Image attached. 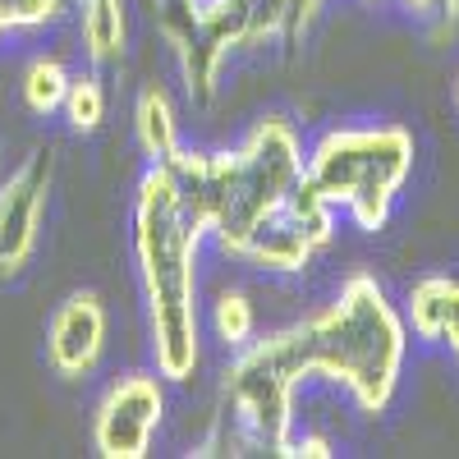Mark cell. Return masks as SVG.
<instances>
[{
	"label": "cell",
	"instance_id": "cell-1",
	"mask_svg": "<svg viewBox=\"0 0 459 459\" xmlns=\"http://www.w3.org/2000/svg\"><path fill=\"white\" fill-rule=\"evenodd\" d=\"M409 359V326L372 272L344 276L326 308L294 326L253 335L221 372V409L212 432L194 455H248L266 450L294 459V395L308 381H335L359 404L381 418L400 391Z\"/></svg>",
	"mask_w": 459,
	"mask_h": 459
},
{
	"label": "cell",
	"instance_id": "cell-2",
	"mask_svg": "<svg viewBox=\"0 0 459 459\" xmlns=\"http://www.w3.org/2000/svg\"><path fill=\"white\" fill-rule=\"evenodd\" d=\"M207 230L184 203L166 161H152L134 188V262L147 308L152 363L161 381H188L203 363V294L198 253Z\"/></svg>",
	"mask_w": 459,
	"mask_h": 459
},
{
	"label": "cell",
	"instance_id": "cell-3",
	"mask_svg": "<svg viewBox=\"0 0 459 459\" xmlns=\"http://www.w3.org/2000/svg\"><path fill=\"white\" fill-rule=\"evenodd\" d=\"M184 188V203L203 221L207 239L225 257H244L253 235L276 221L308 184V152L281 115L257 120L230 152H179L166 161Z\"/></svg>",
	"mask_w": 459,
	"mask_h": 459
},
{
	"label": "cell",
	"instance_id": "cell-4",
	"mask_svg": "<svg viewBox=\"0 0 459 459\" xmlns=\"http://www.w3.org/2000/svg\"><path fill=\"white\" fill-rule=\"evenodd\" d=\"M413 175V134L404 125H340L308 147L313 194L363 235H381Z\"/></svg>",
	"mask_w": 459,
	"mask_h": 459
},
{
	"label": "cell",
	"instance_id": "cell-5",
	"mask_svg": "<svg viewBox=\"0 0 459 459\" xmlns=\"http://www.w3.org/2000/svg\"><path fill=\"white\" fill-rule=\"evenodd\" d=\"M157 28L194 101H212L225 60L253 47L244 0H157Z\"/></svg>",
	"mask_w": 459,
	"mask_h": 459
},
{
	"label": "cell",
	"instance_id": "cell-6",
	"mask_svg": "<svg viewBox=\"0 0 459 459\" xmlns=\"http://www.w3.org/2000/svg\"><path fill=\"white\" fill-rule=\"evenodd\" d=\"M166 418L161 372H129L97 400L92 446L101 459H143Z\"/></svg>",
	"mask_w": 459,
	"mask_h": 459
},
{
	"label": "cell",
	"instance_id": "cell-7",
	"mask_svg": "<svg viewBox=\"0 0 459 459\" xmlns=\"http://www.w3.org/2000/svg\"><path fill=\"white\" fill-rule=\"evenodd\" d=\"M331 235H335V212L313 194V184H303V194L253 235L239 262L266 276H299L331 244Z\"/></svg>",
	"mask_w": 459,
	"mask_h": 459
},
{
	"label": "cell",
	"instance_id": "cell-8",
	"mask_svg": "<svg viewBox=\"0 0 459 459\" xmlns=\"http://www.w3.org/2000/svg\"><path fill=\"white\" fill-rule=\"evenodd\" d=\"M51 179H56L51 152H28L14 166V175L0 184V281H14L32 262L37 239H42Z\"/></svg>",
	"mask_w": 459,
	"mask_h": 459
},
{
	"label": "cell",
	"instance_id": "cell-9",
	"mask_svg": "<svg viewBox=\"0 0 459 459\" xmlns=\"http://www.w3.org/2000/svg\"><path fill=\"white\" fill-rule=\"evenodd\" d=\"M106 308L92 290L69 294L60 308L51 313L47 326V359L60 377H88L101 363L106 350Z\"/></svg>",
	"mask_w": 459,
	"mask_h": 459
},
{
	"label": "cell",
	"instance_id": "cell-10",
	"mask_svg": "<svg viewBox=\"0 0 459 459\" xmlns=\"http://www.w3.org/2000/svg\"><path fill=\"white\" fill-rule=\"evenodd\" d=\"M404 326L428 344H446L459 368V281L441 272L413 281L404 299Z\"/></svg>",
	"mask_w": 459,
	"mask_h": 459
},
{
	"label": "cell",
	"instance_id": "cell-11",
	"mask_svg": "<svg viewBox=\"0 0 459 459\" xmlns=\"http://www.w3.org/2000/svg\"><path fill=\"white\" fill-rule=\"evenodd\" d=\"M134 138L143 147L147 166L152 161H175L184 152V138H179V115H175V101L161 83H147L134 101Z\"/></svg>",
	"mask_w": 459,
	"mask_h": 459
},
{
	"label": "cell",
	"instance_id": "cell-12",
	"mask_svg": "<svg viewBox=\"0 0 459 459\" xmlns=\"http://www.w3.org/2000/svg\"><path fill=\"white\" fill-rule=\"evenodd\" d=\"M79 37L92 65H120L129 47V0H74Z\"/></svg>",
	"mask_w": 459,
	"mask_h": 459
},
{
	"label": "cell",
	"instance_id": "cell-13",
	"mask_svg": "<svg viewBox=\"0 0 459 459\" xmlns=\"http://www.w3.org/2000/svg\"><path fill=\"white\" fill-rule=\"evenodd\" d=\"M60 115L69 120L74 134H97V129L106 125L110 97H106V83H101V74H97V69H79V74L69 79V92H65Z\"/></svg>",
	"mask_w": 459,
	"mask_h": 459
},
{
	"label": "cell",
	"instance_id": "cell-14",
	"mask_svg": "<svg viewBox=\"0 0 459 459\" xmlns=\"http://www.w3.org/2000/svg\"><path fill=\"white\" fill-rule=\"evenodd\" d=\"M69 79H74V74H69L56 56H37V60L23 69V106H28L32 115H56V110L65 106Z\"/></svg>",
	"mask_w": 459,
	"mask_h": 459
},
{
	"label": "cell",
	"instance_id": "cell-15",
	"mask_svg": "<svg viewBox=\"0 0 459 459\" xmlns=\"http://www.w3.org/2000/svg\"><path fill=\"white\" fill-rule=\"evenodd\" d=\"M212 331L225 350H244V344L257 335V317H253V303L244 290H221L212 303Z\"/></svg>",
	"mask_w": 459,
	"mask_h": 459
},
{
	"label": "cell",
	"instance_id": "cell-16",
	"mask_svg": "<svg viewBox=\"0 0 459 459\" xmlns=\"http://www.w3.org/2000/svg\"><path fill=\"white\" fill-rule=\"evenodd\" d=\"M294 5H299V0H244L253 47H262V42H290Z\"/></svg>",
	"mask_w": 459,
	"mask_h": 459
},
{
	"label": "cell",
	"instance_id": "cell-17",
	"mask_svg": "<svg viewBox=\"0 0 459 459\" xmlns=\"http://www.w3.org/2000/svg\"><path fill=\"white\" fill-rule=\"evenodd\" d=\"M69 10V0H0V37L5 32H28L47 28Z\"/></svg>",
	"mask_w": 459,
	"mask_h": 459
},
{
	"label": "cell",
	"instance_id": "cell-18",
	"mask_svg": "<svg viewBox=\"0 0 459 459\" xmlns=\"http://www.w3.org/2000/svg\"><path fill=\"white\" fill-rule=\"evenodd\" d=\"M368 5H404V10H413V14H423V19H450L455 23V14H459V0H368Z\"/></svg>",
	"mask_w": 459,
	"mask_h": 459
},
{
	"label": "cell",
	"instance_id": "cell-19",
	"mask_svg": "<svg viewBox=\"0 0 459 459\" xmlns=\"http://www.w3.org/2000/svg\"><path fill=\"white\" fill-rule=\"evenodd\" d=\"M326 5H331V0H299V5H294V19H290V42H299V37L322 19Z\"/></svg>",
	"mask_w": 459,
	"mask_h": 459
},
{
	"label": "cell",
	"instance_id": "cell-20",
	"mask_svg": "<svg viewBox=\"0 0 459 459\" xmlns=\"http://www.w3.org/2000/svg\"><path fill=\"white\" fill-rule=\"evenodd\" d=\"M455 110H459V74H455Z\"/></svg>",
	"mask_w": 459,
	"mask_h": 459
}]
</instances>
